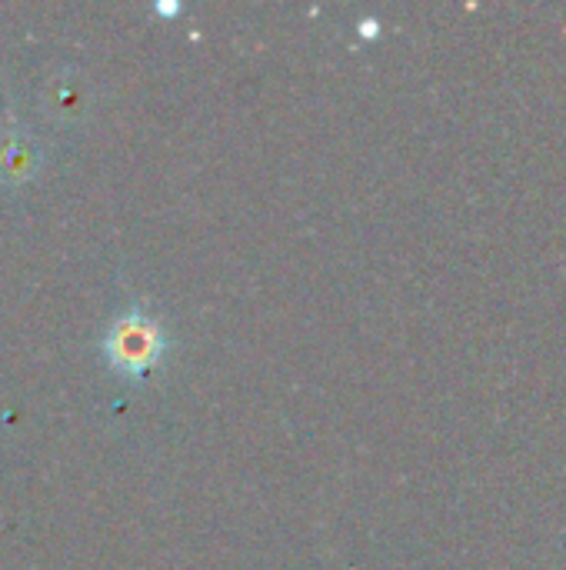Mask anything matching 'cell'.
Returning <instances> with one entry per match:
<instances>
[{
    "label": "cell",
    "instance_id": "cell-1",
    "mask_svg": "<svg viewBox=\"0 0 566 570\" xmlns=\"http://www.w3.org/2000/svg\"><path fill=\"white\" fill-rule=\"evenodd\" d=\"M167 331L163 324L147 314L140 304L127 307L113 317V324L103 334V361L110 371L123 381H143L150 371L160 367L167 354Z\"/></svg>",
    "mask_w": 566,
    "mask_h": 570
},
{
    "label": "cell",
    "instance_id": "cell-2",
    "mask_svg": "<svg viewBox=\"0 0 566 570\" xmlns=\"http://www.w3.org/2000/svg\"><path fill=\"white\" fill-rule=\"evenodd\" d=\"M37 167H40V150L27 134L20 130L0 134V184L17 187L30 180Z\"/></svg>",
    "mask_w": 566,
    "mask_h": 570
},
{
    "label": "cell",
    "instance_id": "cell-3",
    "mask_svg": "<svg viewBox=\"0 0 566 570\" xmlns=\"http://www.w3.org/2000/svg\"><path fill=\"white\" fill-rule=\"evenodd\" d=\"M360 33H364V37H374V33H380V23H377V20H364V23H360Z\"/></svg>",
    "mask_w": 566,
    "mask_h": 570
},
{
    "label": "cell",
    "instance_id": "cell-4",
    "mask_svg": "<svg viewBox=\"0 0 566 570\" xmlns=\"http://www.w3.org/2000/svg\"><path fill=\"white\" fill-rule=\"evenodd\" d=\"M157 13H180V3H157Z\"/></svg>",
    "mask_w": 566,
    "mask_h": 570
}]
</instances>
